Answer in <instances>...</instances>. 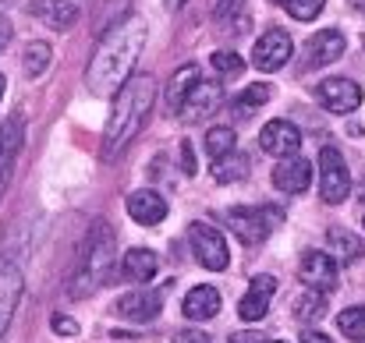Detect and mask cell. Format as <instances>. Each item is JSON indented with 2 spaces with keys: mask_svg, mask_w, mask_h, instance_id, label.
Wrapping results in <instances>:
<instances>
[{
  "mask_svg": "<svg viewBox=\"0 0 365 343\" xmlns=\"http://www.w3.org/2000/svg\"><path fill=\"white\" fill-rule=\"evenodd\" d=\"M7 43H11V21H7V18L0 14V50H4Z\"/></svg>",
  "mask_w": 365,
  "mask_h": 343,
  "instance_id": "36",
  "label": "cell"
},
{
  "mask_svg": "<svg viewBox=\"0 0 365 343\" xmlns=\"http://www.w3.org/2000/svg\"><path fill=\"white\" fill-rule=\"evenodd\" d=\"M224 220L242 237V244H259L284 223V213L277 206H242V209H227Z\"/></svg>",
  "mask_w": 365,
  "mask_h": 343,
  "instance_id": "4",
  "label": "cell"
},
{
  "mask_svg": "<svg viewBox=\"0 0 365 343\" xmlns=\"http://www.w3.org/2000/svg\"><path fill=\"white\" fill-rule=\"evenodd\" d=\"M273 294H277V280H273V276H266V273L252 276V283H248V290H245V297H242V305H238L242 322H259V319H266Z\"/></svg>",
  "mask_w": 365,
  "mask_h": 343,
  "instance_id": "12",
  "label": "cell"
},
{
  "mask_svg": "<svg viewBox=\"0 0 365 343\" xmlns=\"http://www.w3.org/2000/svg\"><path fill=\"white\" fill-rule=\"evenodd\" d=\"M312 184V167L302 156H287L277 170H273V188L284 195H302Z\"/></svg>",
  "mask_w": 365,
  "mask_h": 343,
  "instance_id": "17",
  "label": "cell"
},
{
  "mask_svg": "<svg viewBox=\"0 0 365 343\" xmlns=\"http://www.w3.org/2000/svg\"><path fill=\"white\" fill-rule=\"evenodd\" d=\"M316 100L330 114H355L362 107V89L351 78H327V82L316 85Z\"/></svg>",
  "mask_w": 365,
  "mask_h": 343,
  "instance_id": "8",
  "label": "cell"
},
{
  "mask_svg": "<svg viewBox=\"0 0 365 343\" xmlns=\"http://www.w3.org/2000/svg\"><path fill=\"white\" fill-rule=\"evenodd\" d=\"M319 195L330 206H337V202H344L351 195V174L344 167V156L334 145H327L319 152Z\"/></svg>",
  "mask_w": 365,
  "mask_h": 343,
  "instance_id": "5",
  "label": "cell"
},
{
  "mask_svg": "<svg viewBox=\"0 0 365 343\" xmlns=\"http://www.w3.org/2000/svg\"><path fill=\"white\" fill-rule=\"evenodd\" d=\"M124 209H128V216H131L135 223H142V227H156V223L167 220V199H163L160 191H149V188L131 191L128 202H124Z\"/></svg>",
  "mask_w": 365,
  "mask_h": 343,
  "instance_id": "15",
  "label": "cell"
},
{
  "mask_svg": "<svg viewBox=\"0 0 365 343\" xmlns=\"http://www.w3.org/2000/svg\"><path fill=\"white\" fill-rule=\"evenodd\" d=\"M298 276L305 287L319 290V294H334L337 287V262L330 251H305L298 262Z\"/></svg>",
  "mask_w": 365,
  "mask_h": 343,
  "instance_id": "9",
  "label": "cell"
},
{
  "mask_svg": "<svg viewBox=\"0 0 365 343\" xmlns=\"http://www.w3.org/2000/svg\"><path fill=\"white\" fill-rule=\"evenodd\" d=\"M160 308H163V290H156V287H138V290L118 297V315L128 322H149L160 315Z\"/></svg>",
  "mask_w": 365,
  "mask_h": 343,
  "instance_id": "11",
  "label": "cell"
},
{
  "mask_svg": "<svg viewBox=\"0 0 365 343\" xmlns=\"http://www.w3.org/2000/svg\"><path fill=\"white\" fill-rule=\"evenodd\" d=\"M291 50H294L291 36H287L284 28H269V32H262V36L255 39V46H252V64H255L259 71H280V68L291 60Z\"/></svg>",
  "mask_w": 365,
  "mask_h": 343,
  "instance_id": "7",
  "label": "cell"
},
{
  "mask_svg": "<svg viewBox=\"0 0 365 343\" xmlns=\"http://www.w3.org/2000/svg\"><path fill=\"white\" fill-rule=\"evenodd\" d=\"M188 241H192V251H195V258L206 265V269H213V273H220V269H227V241H224V233L220 230H213L210 223H192L188 227Z\"/></svg>",
  "mask_w": 365,
  "mask_h": 343,
  "instance_id": "6",
  "label": "cell"
},
{
  "mask_svg": "<svg viewBox=\"0 0 365 343\" xmlns=\"http://www.w3.org/2000/svg\"><path fill=\"white\" fill-rule=\"evenodd\" d=\"M273 4H287V0H273Z\"/></svg>",
  "mask_w": 365,
  "mask_h": 343,
  "instance_id": "43",
  "label": "cell"
},
{
  "mask_svg": "<svg viewBox=\"0 0 365 343\" xmlns=\"http://www.w3.org/2000/svg\"><path fill=\"white\" fill-rule=\"evenodd\" d=\"M362 227H365V220H362Z\"/></svg>",
  "mask_w": 365,
  "mask_h": 343,
  "instance_id": "44",
  "label": "cell"
},
{
  "mask_svg": "<svg viewBox=\"0 0 365 343\" xmlns=\"http://www.w3.org/2000/svg\"><path fill=\"white\" fill-rule=\"evenodd\" d=\"M18 301H21V273L11 258H0V337L7 333Z\"/></svg>",
  "mask_w": 365,
  "mask_h": 343,
  "instance_id": "16",
  "label": "cell"
},
{
  "mask_svg": "<svg viewBox=\"0 0 365 343\" xmlns=\"http://www.w3.org/2000/svg\"><path fill=\"white\" fill-rule=\"evenodd\" d=\"M344 46H348V43H344V32H337V28L316 32V36L309 39V46H305V71H316V68H327V64L341 60Z\"/></svg>",
  "mask_w": 365,
  "mask_h": 343,
  "instance_id": "13",
  "label": "cell"
},
{
  "mask_svg": "<svg viewBox=\"0 0 365 343\" xmlns=\"http://www.w3.org/2000/svg\"><path fill=\"white\" fill-rule=\"evenodd\" d=\"M156 269H160V258H156V251H149V248H131V251L124 255V276H128L131 283H149V280L156 276Z\"/></svg>",
  "mask_w": 365,
  "mask_h": 343,
  "instance_id": "20",
  "label": "cell"
},
{
  "mask_svg": "<svg viewBox=\"0 0 365 343\" xmlns=\"http://www.w3.org/2000/svg\"><path fill=\"white\" fill-rule=\"evenodd\" d=\"M210 64H213V71L224 75V78H235V75L245 71V60L238 53H231V50H217V53L210 57Z\"/></svg>",
  "mask_w": 365,
  "mask_h": 343,
  "instance_id": "28",
  "label": "cell"
},
{
  "mask_svg": "<svg viewBox=\"0 0 365 343\" xmlns=\"http://www.w3.org/2000/svg\"><path fill=\"white\" fill-rule=\"evenodd\" d=\"M235 145H238V134H235V127H227V124H217V127H210V131H206V152H210L213 159H220V156L235 152Z\"/></svg>",
  "mask_w": 365,
  "mask_h": 343,
  "instance_id": "24",
  "label": "cell"
},
{
  "mask_svg": "<svg viewBox=\"0 0 365 343\" xmlns=\"http://www.w3.org/2000/svg\"><path fill=\"white\" fill-rule=\"evenodd\" d=\"M50 64V46L46 43H29L25 46V57H21V71L25 78H39Z\"/></svg>",
  "mask_w": 365,
  "mask_h": 343,
  "instance_id": "26",
  "label": "cell"
},
{
  "mask_svg": "<svg viewBox=\"0 0 365 343\" xmlns=\"http://www.w3.org/2000/svg\"><path fill=\"white\" fill-rule=\"evenodd\" d=\"M53 329L64 333V337H75V333H78V322H71V319H64V315H53Z\"/></svg>",
  "mask_w": 365,
  "mask_h": 343,
  "instance_id": "34",
  "label": "cell"
},
{
  "mask_svg": "<svg viewBox=\"0 0 365 343\" xmlns=\"http://www.w3.org/2000/svg\"><path fill=\"white\" fill-rule=\"evenodd\" d=\"M174 343H210V337H206L202 329H181V333L174 337Z\"/></svg>",
  "mask_w": 365,
  "mask_h": 343,
  "instance_id": "32",
  "label": "cell"
},
{
  "mask_svg": "<svg viewBox=\"0 0 365 343\" xmlns=\"http://www.w3.org/2000/svg\"><path fill=\"white\" fill-rule=\"evenodd\" d=\"M0 100H4V75H0Z\"/></svg>",
  "mask_w": 365,
  "mask_h": 343,
  "instance_id": "41",
  "label": "cell"
},
{
  "mask_svg": "<svg viewBox=\"0 0 365 343\" xmlns=\"http://www.w3.org/2000/svg\"><path fill=\"white\" fill-rule=\"evenodd\" d=\"M153 103H156V78L153 75H131L114 93L110 120L103 131V156L107 159H118L138 138V131L145 127V117L153 114Z\"/></svg>",
  "mask_w": 365,
  "mask_h": 343,
  "instance_id": "2",
  "label": "cell"
},
{
  "mask_svg": "<svg viewBox=\"0 0 365 343\" xmlns=\"http://www.w3.org/2000/svg\"><path fill=\"white\" fill-rule=\"evenodd\" d=\"M245 174H248V156H242L238 149L220 156V159H213V181L217 184H235V181H242Z\"/></svg>",
  "mask_w": 365,
  "mask_h": 343,
  "instance_id": "22",
  "label": "cell"
},
{
  "mask_svg": "<svg viewBox=\"0 0 365 343\" xmlns=\"http://www.w3.org/2000/svg\"><path fill=\"white\" fill-rule=\"evenodd\" d=\"M337 326H341V333H344L348 340L365 343V308H344V312L337 315Z\"/></svg>",
  "mask_w": 365,
  "mask_h": 343,
  "instance_id": "27",
  "label": "cell"
},
{
  "mask_svg": "<svg viewBox=\"0 0 365 343\" xmlns=\"http://www.w3.org/2000/svg\"><path fill=\"white\" fill-rule=\"evenodd\" d=\"M195 82H202L199 64H185V68H178V71H174V78L167 82V96H163V100H167V107H170V110H178V107H181V100L192 93V85H195Z\"/></svg>",
  "mask_w": 365,
  "mask_h": 343,
  "instance_id": "21",
  "label": "cell"
},
{
  "mask_svg": "<svg viewBox=\"0 0 365 343\" xmlns=\"http://www.w3.org/2000/svg\"><path fill=\"white\" fill-rule=\"evenodd\" d=\"M114 248H118V241H114V230L107 227V223H96V227L89 230V237L78 248L75 273L68 280V294L71 297H89L110 276V269H114Z\"/></svg>",
  "mask_w": 365,
  "mask_h": 343,
  "instance_id": "3",
  "label": "cell"
},
{
  "mask_svg": "<svg viewBox=\"0 0 365 343\" xmlns=\"http://www.w3.org/2000/svg\"><path fill=\"white\" fill-rule=\"evenodd\" d=\"M145 32L149 28L138 14H124L118 25L107 28V36L100 39V46L89 60V71H86V85L96 96H114L131 78V68L145 46Z\"/></svg>",
  "mask_w": 365,
  "mask_h": 343,
  "instance_id": "1",
  "label": "cell"
},
{
  "mask_svg": "<svg viewBox=\"0 0 365 343\" xmlns=\"http://www.w3.org/2000/svg\"><path fill=\"white\" fill-rule=\"evenodd\" d=\"M181 167H185V174H188V177L195 174V152H192V145H188V142H181Z\"/></svg>",
  "mask_w": 365,
  "mask_h": 343,
  "instance_id": "33",
  "label": "cell"
},
{
  "mask_svg": "<svg viewBox=\"0 0 365 343\" xmlns=\"http://www.w3.org/2000/svg\"><path fill=\"white\" fill-rule=\"evenodd\" d=\"M220 96H224V93H220V85H217V82H195V85H192V93L181 100L178 114L185 117L188 124L206 120V117L220 107Z\"/></svg>",
  "mask_w": 365,
  "mask_h": 343,
  "instance_id": "14",
  "label": "cell"
},
{
  "mask_svg": "<svg viewBox=\"0 0 365 343\" xmlns=\"http://www.w3.org/2000/svg\"><path fill=\"white\" fill-rule=\"evenodd\" d=\"M351 7H362L365 11V0H351Z\"/></svg>",
  "mask_w": 365,
  "mask_h": 343,
  "instance_id": "40",
  "label": "cell"
},
{
  "mask_svg": "<svg viewBox=\"0 0 365 343\" xmlns=\"http://www.w3.org/2000/svg\"><path fill=\"white\" fill-rule=\"evenodd\" d=\"M262 343H284V340H262Z\"/></svg>",
  "mask_w": 365,
  "mask_h": 343,
  "instance_id": "42",
  "label": "cell"
},
{
  "mask_svg": "<svg viewBox=\"0 0 365 343\" xmlns=\"http://www.w3.org/2000/svg\"><path fill=\"white\" fill-rule=\"evenodd\" d=\"M273 96V89L266 85V82H255V85H245V93H242V107H262L266 100Z\"/></svg>",
  "mask_w": 365,
  "mask_h": 343,
  "instance_id": "31",
  "label": "cell"
},
{
  "mask_svg": "<svg viewBox=\"0 0 365 343\" xmlns=\"http://www.w3.org/2000/svg\"><path fill=\"white\" fill-rule=\"evenodd\" d=\"M227 343H262V333H255V329H248V333H235Z\"/></svg>",
  "mask_w": 365,
  "mask_h": 343,
  "instance_id": "35",
  "label": "cell"
},
{
  "mask_svg": "<svg viewBox=\"0 0 365 343\" xmlns=\"http://www.w3.org/2000/svg\"><path fill=\"white\" fill-rule=\"evenodd\" d=\"M29 11H32L36 21H43L57 32H64L78 21V4H71V0H32Z\"/></svg>",
  "mask_w": 365,
  "mask_h": 343,
  "instance_id": "18",
  "label": "cell"
},
{
  "mask_svg": "<svg viewBox=\"0 0 365 343\" xmlns=\"http://www.w3.org/2000/svg\"><path fill=\"white\" fill-rule=\"evenodd\" d=\"M18 142H21V134H18V124H7V127H0V170H7V167H11V156H14Z\"/></svg>",
  "mask_w": 365,
  "mask_h": 343,
  "instance_id": "30",
  "label": "cell"
},
{
  "mask_svg": "<svg viewBox=\"0 0 365 343\" xmlns=\"http://www.w3.org/2000/svg\"><path fill=\"white\" fill-rule=\"evenodd\" d=\"M302 343H330V337H323V333H305Z\"/></svg>",
  "mask_w": 365,
  "mask_h": 343,
  "instance_id": "37",
  "label": "cell"
},
{
  "mask_svg": "<svg viewBox=\"0 0 365 343\" xmlns=\"http://www.w3.org/2000/svg\"><path fill=\"white\" fill-rule=\"evenodd\" d=\"M259 145L262 152L277 156V159H287V156H298L302 149V131L291 124V120H269L262 131H259Z\"/></svg>",
  "mask_w": 365,
  "mask_h": 343,
  "instance_id": "10",
  "label": "cell"
},
{
  "mask_svg": "<svg viewBox=\"0 0 365 343\" xmlns=\"http://www.w3.org/2000/svg\"><path fill=\"white\" fill-rule=\"evenodd\" d=\"M220 312V290L217 287H192L188 297H185V315L192 322H206V319H217Z\"/></svg>",
  "mask_w": 365,
  "mask_h": 343,
  "instance_id": "19",
  "label": "cell"
},
{
  "mask_svg": "<svg viewBox=\"0 0 365 343\" xmlns=\"http://www.w3.org/2000/svg\"><path fill=\"white\" fill-rule=\"evenodd\" d=\"M163 4H167L170 11H178V7H181V4H188V0H163Z\"/></svg>",
  "mask_w": 365,
  "mask_h": 343,
  "instance_id": "39",
  "label": "cell"
},
{
  "mask_svg": "<svg viewBox=\"0 0 365 343\" xmlns=\"http://www.w3.org/2000/svg\"><path fill=\"white\" fill-rule=\"evenodd\" d=\"M330 255H334V262H355L362 255V244L348 230H330Z\"/></svg>",
  "mask_w": 365,
  "mask_h": 343,
  "instance_id": "25",
  "label": "cell"
},
{
  "mask_svg": "<svg viewBox=\"0 0 365 343\" xmlns=\"http://www.w3.org/2000/svg\"><path fill=\"white\" fill-rule=\"evenodd\" d=\"M235 4H238V0H217V14H227Z\"/></svg>",
  "mask_w": 365,
  "mask_h": 343,
  "instance_id": "38",
  "label": "cell"
},
{
  "mask_svg": "<svg viewBox=\"0 0 365 343\" xmlns=\"http://www.w3.org/2000/svg\"><path fill=\"white\" fill-rule=\"evenodd\" d=\"M323 4H327V0H287L284 11H287L291 18H298V21H312V18L323 14Z\"/></svg>",
  "mask_w": 365,
  "mask_h": 343,
  "instance_id": "29",
  "label": "cell"
},
{
  "mask_svg": "<svg viewBox=\"0 0 365 343\" xmlns=\"http://www.w3.org/2000/svg\"><path fill=\"white\" fill-rule=\"evenodd\" d=\"M294 315L298 319H305V322H312V319H319L323 315V308H327V294H319V290H312V287H302V294H294Z\"/></svg>",
  "mask_w": 365,
  "mask_h": 343,
  "instance_id": "23",
  "label": "cell"
}]
</instances>
